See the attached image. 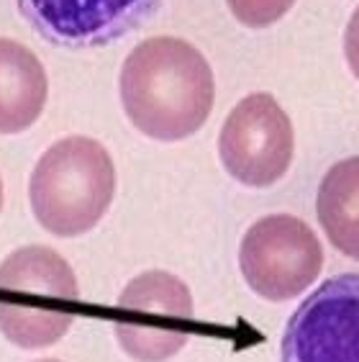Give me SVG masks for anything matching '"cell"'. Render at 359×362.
<instances>
[{"instance_id": "obj_1", "label": "cell", "mask_w": 359, "mask_h": 362, "mask_svg": "<svg viewBox=\"0 0 359 362\" xmlns=\"http://www.w3.org/2000/svg\"><path fill=\"white\" fill-rule=\"evenodd\" d=\"M118 88L129 121L157 141L193 136L208 121L216 98L208 59L177 36L139 42L121 67Z\"/></svg>"}, {"instance_id": "obj_5", "label": "cell", "mask_w": 359, "mask_h": 362, "mask_svg": "<svg viewBox=\"0 0 359 362\" xmlns=\"http://www.w3.org/2000/svg\"><path fill=\"white\" fill-rule=\"evenodd\" d=\"M239 267L257 296L290 300L318 280L324 247L303 218L272 214L247 229L239 247Z\"/></svg>"}, {"instance_id": "obj_9", "label": "cell", "mask_w": 359, "mask_h": 362, "mask_svg": "<svg viewBox=\"0 0 359 362\" xmlns=\"http://www.w3.org/2000/svg\"><path fill=\"white\" fill-rule=\"evenodd\" d=\"M49 80L39 57L21 42L0 36V134H21L42 116Z\"/></svg>"}, {"instance_id": "obj_11", "label": "cell", "mask_w": 359, "mask_h": 362, "mask_svg": "<svg viewBox=\"0 0 359 362\" xmlns=\"http://www.w3.org/2000/svg\"><path fill=\"white\" fill-rule=\"evenodd\" d=\"M226 3L231 8V13L236 16V21L252 28H262L280 21L295 0H226Z\"/></svg>"}, {"instance_id": "obj_2", "label": "cell", "mask_w": 359, "mask_h": 362, "mask_svg": "<svg viewBox=\"0 0 359 362\" xmlns=\"http://www.w3.org/2000/svg\"><path fill=\"white\" fill-rule=\"evenodd\" d=\"M77 275L52 247H18L0 262V334L21 349L52 347L75 324Z\"/></svg>"}, {"instance_id": "obj_6", "label": "cell", "mask_w": 359, "mask_h": 362, "mask_svg": "<svg viewBox=\"0 0 359 362\" xmlns=\"http://www.w3.org/2000/svg\"><path fill=\"white\" fill-rule=\"evenodd\" d=\"M293 152V121L269 93L242 98L221 126L218 154L223 168L249 188L275 185L290 168Z\"/></svg>"}, {"instance_id": "obj_4", "label": "cell", "mask_w": 359, "mask_h": 362, "mask_svg": "<svg viewBox=\"0 0 359 362\" xmlns=\"http://www.w3.org/2000/svg\"><path fill=\"white\" fill-rule=\"evenodd\" d=\"M193 293L167 270H146L121 291L113 332L126 355L136 362H165L190 339Z\"/></svg>"}, {"instance_id": "obj_3", "label": "cell", "mask_w": 359, "mask_h": 362, "mask_svg": "<svg viewBox=\"0 0 359 362\" xmlns=\"http://www.w3.org/2000/svg\"><path fill=\"white\" fill-rule=\"evenodd\" d=\"M116 195V165L100 141L64 136L39 157L28 201L36 221L54 237L88 234Z\"/></svg>"}, {"instance_id": "obj_10", "label": "cell", "mask_w": 359, "mask_h": 362, "mask_svg": "<svg viewBox=\"0 0 359 362\" xmlns=\"http://www.w3.org/2000/svg\"><path fill=\"white\" fill-rule=\"evenodd\" d=\"M318 221L341 255L359 259V157H346L329 168L318 185Z\"/></svg>"}, {"instance_id": "obj_12", "label": "cell", "mask_w": 359, "mask_h": 362, "mask_svg": "<svg viewBox=\"0 0 359 362\" xmlns=\"http://www.w3.org/2000/svg\"><path fill=\"white\" fill-rule=\"evenodd\" d=\"M344 57H346V64H349L352 75L359 80V6L354 8L352 18H349V23H346V31H344Z\"/></svg>"}, {"instance_id": "obj_7", "label": "cell", "mask_w": 359, "mask_h": 362, "mask_svg": "<svg viewBox=\"0 0 359 362\" xmlns=\"http://www.w3.org/2000/svg\"><path fill=\"white\" fill-rule=\"evenodd\" d=\"M280 362H359V272L329 278L295 308Z\"/></svg>"}, {"instance_id": "obj_13", "label": "cell", "mask_w": 359, "mask_h": 362, "mask_svg": "<svg viewBox=\"0 0 359 362\" xmlns=\"http://www.w3.org/2000/svg\"><path fill=\"white\" fill-rule=\"evenodd\" d=\"M0 209H3V180H0Z\"/></svg>"}, {"instance_id": "obj_8", "label": "cell", "mask_w": 359, "mask_h": 362, "mask_svg": "<svg viewBox=\"0 0 359 362\" xmlns=\"http://www.w3.org/2000/svg\"><path fill=\"white\" fill-rule=\"evenodd\" d=\"M28 26L57 47L111 44L139 28L162 0H16Z\"/></svg>"}, {"instance_id": "obj_14", "label": "cell", "mask_w": 359, "mask_h": 362, "mask_svg": "<svg viewBox=\"0 0 359 362\" xmlns=\"http://www.w3.org/2000/svg\"><path fill=\"white\" fill-rule=\"evenodd\" d=\"M36 362H62V360H36Z\"/></svg>"}]
</instances>
